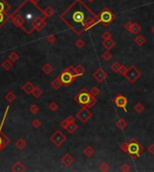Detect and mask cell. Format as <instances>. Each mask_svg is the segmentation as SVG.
<instances>
[{"instance_id":"21","label":"cell","mask_w":154,"mask_h":172,"mask_svg":"<svg viewBox=\"0 0 154 172\" xmlns=\"http://www.w3.org/2000/svg\"><path fill=\"white\" fill-rule=\"evenodd\" d=\"M145 42H146V39L144 38V36H142L141 34L140 35H137L135 37V39H134V43H135L137 46H139V47L144 45Z\"/></svg>"},{"instance_id":"4","label":"cell","mask_w":154,"mask_h":172,"mask_svg":"<svg viewBox=\"0 0 154 172\" xmlns=\"http://www.w3.org/2000/svg\"><path fill=\"white\" fill-rule=\"evenodd\" d=\"M74 101L78 104L83 106V107H88V109L92 107L97 103L96 97L92 95L90 93V92H88L86 88L82 89L80 92H78L75 95Z\"/></svg>"},{"instance_id":"2","label":"cell","mask_w":154,"mask_h":172,"mask_svg":"<svg viewBox=\"0 0 154 172\" xmlns=\"http://www.w3.org/2000/svg\"><path fill=\"white\" fill-rule=\"evenodd\" d=\"M14 13L20 15L23 18L24 25L22 30L28 35L32 34L35 31V27L40 20L45 17L43 10L41 9L32 0H25Z\"/></svg>"},{"instance_id":"51","label":"cell","mask_w":154,"mask_h":172,"mask_svg":"<svg viewBox=\"0 0 154 172\" xmlns=\"http://www.w3.org/2000/svg\"><path fill=\"white\" fill-rule=\"evenodd\" d=\"M32 1H33L34 3H36V4H37V2L39 1V0H32Z\"/></svg>"},{"instance_id":"50","label":"cell","mask_w":154,"mask_h":172,"mask_svg":"<svg viewBox=\"0 0 154 172\" xmlns=\"http://www.w3.org/2000/svg\"><path fill=\"white\" fill-rule=\"evenodd\" d=\"M87 1H88L89 3H92V2H94L95 0H87Z\"/></svg>"},{"instance_id":"49","label":"cell","mask_w":154,"mask_h":172,"mask_svg":"<svg viewBox=\"0 0 154 172\" xmlns=\"http://www.w3.org/2000/svg\"><path fill=\"white\" fill-rule=\"evenodd\" d=\"M150 30H151V32H152V33L154 34V25H153V26L151 27V29H150Z\"/></svg>"},{"instance_id":"28","label":"cell","mask_w":154,"mask_h":172,"mask_svg":"<svg viewBox=\"0 0 154 172\" xmlns=\"http://www.w3.org/2000/svg\"><path fill=\"white\" fill-rule=\"evenodd\" d=\"M127 122L124 119V118H120V119L117 120L116 122V126L118 127V129H120V130H124V129H125L127 127Z\"/></svg>"},{"instance_id":"23","label":"cell","mask_w":154,"mask_h":172,"mask_svg":"<svg viewBox=\"0 0 154 172\" xmlns=\"http://www.w3.org/2000/svg\"><path fill=\"white\" fill-rule=\"evenodd\" d=\"M50 85H51V87H52L54 90H59V89L61 87V85H62V82L60 81V77L58 76V77H56L52 82H51Z\"/></svg>"},{"instance_id":"36","label":"cell","mask_w":154,"mask_h":172,"mask_svg":"<svg viewBox=\"0 0 154 172\" xmlns=\"http://www.w3.org/2000/svg\"><path fill=\"white\" fill-rule=\"evenodd\" d=\"M102 58L104 59L105 61L108 62V61H110V60L113 58V55H112V54L110 53V51H109V50H106V52L103 53V55H102Z\"/></svg>"},{"instance_id":"34","label":"cell","mask_w":154,"mask_h":172,"mask_svg":"<svg viewBox=\"0 0 154 172\" xmlns=\"http://www.w3.org/2000/svg\"><path fill=\"white\" fill-rule=\"evenodd\" d=\"M32 94H33V96L34 97V98L38 99V98H40V97L43 94V90L41 89L40 87H35L34 90V92H32Z\"/></svg>"},{"instance_id":"8","label":"cell","mask_w":154,"mask_h":172,"mask_svg":"<svg viewBox=\"0 0 154 172\" xmlns=\"http://www.w3.org/2000/svg\"><path fill=\"white\" fill-rule=\"evenodd\" d=\"M92 117H93V113L88 110V107H83V106H82V107L76 114V117L78 118V119H79L83 124L88 123V121L89 119H91Z\"/></svg>"},{"instance_id":"31","label":"cell","mask_w":154,"mask_h":172,"mask_svg":"<svg viewBox=\"0 0 154 172\" xmlns=\"http://www.w3.org/2000/svg\"><path fill=\"white\" fill-rule=\"evenodd\" d=\"M26 145H27V144H26V142L24 141V139H18L17 141L15 142V146L19 149V150H24L25 147H26Z\"/></svg>"},{"instance_id":"12","label":"cell","mask_w":154,"mask_h":172,"mask_svg":"<svg viewBox=\"0 0 154 172\" xmlns=\"http://www.w3.org/2000/svg\"><path fill=\"white\" fill-rule=\"evenodd\" d=\"M11 142V140L9 139L8 136H6L3 132H2V127H0V152Z\"/></svg>"},{"instance_id":"7","label":"cell","mask_w":154,"mask_h":172,"mask_svg":"<svg viewBox=\"0 0 154 172\" xmlns=\"http://www.w3.org/2000/svg\"><path fill=\"white\" fill-rule=\"evenodd\" d=\"M123 76H125L130 83L133 84L138 81V79H140V77L141 76V73L134 66H130L129 67H127Z\"/></svg>"},{"instance_id":"11","label":"cell","mask_w":154,"mask_h":172,"mask_svg":"<svg viewBox=\"0 0 154 172\" xmlns=\"http://www.w3.org/2000/svg\"><path fill=\"white\" fill-rule=\"evenodd\" d=\"M93 77L95 80H97V82L101 83L105 82V80L107 78V73L103 68H98L97 71L93 73Z\"/></svg>"},{"instance_id":"30","label":"cell","mask_w":154,"mask_h":172,"mask_svg":"<svg viewBox=\"0 0 154 172\" xmlns=\"http://www.w3.org/2000/svg\"><path fill=\"white\" fill-rule=\"evenodd\" d=\"M42 71L43 72V73H45L46 74H50L51 72L53 71V67L51 66L50 64H49V63H46L44 66L42 67Z\"/></svg>"},{"instance_id":"40","label":"cell","mask_w":154,"mask_h":172,"mask_svg":"<svg viewBox=\"0 0 154 172\" xmlns=\"http://www.w3.org/2000/svg\"><path fill=\"white\" fill-rule=\"evenodd\" d=\"M75 45L78 49H82V48H84L85 46V41L82 40V39H78L76 42H75Z\"/></svg>"},{"instance_id":"10","label":"cell","mask_w":154,"mask_h":172,"mask_svg":"<svg viewBox=\"0 0 154 172\" xmlns=\"http://www.w3.org/2000/svg\"><path fill=\"white\" fill-rule=\"evenodd\" d=\"M114 102H115V105L117 107H120V109L124 110L125 112L127 111L126 107H127V105H128V99L125 96H124L123 94H117L115 97Z\"/></svg>"},{"instance_id":"19","label":"cell","mask_w":154,"mask_h":172,"mask_svg":"<svg viewBox=\"0 0 154 172\" xmlns=\"http://www.w3.org/2000/svg\"><path fill=\"white\" fill-rule=\"evenodd\" d=\"M123 67H124V64H122L119 62L116 61L110 66V69L114 73H121V70H122Z\"/></svg>"},{"instance_id":"33","label":"cell","mask_w":154,"mask_h":172,"mask_svg":"<svg viewBox=\"0 0 154 172\" xmlns=\"http://www.w3.org/2000/svg\"><path fill=\"white\" fill-rule=\"evenodd\" d=\"M16 98V96L14 92H8L6 95H5V99L6 100V101L8 102H13Z\"/></svg>"},{"instance_id":"6","label":"cell","mask_w":154,"mask_h":172,"mask_svg":"<svg viewBox=\"0 0 154 172\" xmlns=\"http://www.w3.org/2000/svg\"><path fill=\"white\" fill-rule=\"evenodd\" d=\"M59 77H60V81L62 82V84H64L66 86H69V85H70L71 83H72L74 82V80L78 76L74 72V67H69L66 68L65 70H63L62 72H61L59 75Z\"/></svg>"},{"instance_id":"15","label":"cell","mask_w":154,"mask_h":172,"mask_svg":"<svg viewBox=\"0 0 154 172\" xmlns=\"http://www.w3.org/2000/svg\"><path fill=\"white\" fill-rule=\"evenodd\" d=\"M102 45H103V47H105L107 50H109V49L114 48L116 45V43L115 40H113L112 39H107V40H103Z\"/></svg>"},{"instance_id":"3","label":"cell","mask_w":154,"mask_h":172,"mask_svg":"<svg viewBox=\"0 0 154 172\" xmlns=\"http://www.w3.org/2000/svg\"><path fill=\"white\" fill-rule=\"evenodd\" d=\"M120 149L132 159L139 158L144 150V147L138 142L136 138H132L130 141L121 144Z\"/></svg>"},{"instance_id":"37","label":"cell","mask_w":154,"mask_h":172,"mask_svg":"<svg viewBox=\"0 0 154 172\" xmlns=\"http://www.w3.org/2000/svg\"><path fill=\"white\" fill-rule=\"evenodd\" d=\"M144 106H143L141 103H137L134 105V107H133V110H134L138 114H141L143 110H144Z\"/></svg>"},{"instance_id":"47","label":"cell","mask_w":154,"mask_h":172,"mask_svg":"<svg viewBox=\"0 0 154 172\" xmlns=\"http://www.w3.org/2000/svg\"><path fill=\"white\" fill-rule=\"evenodd\" d=\"M102 39L103 40H107V39H112V34L109 31H105L104 33L102 34Z\"/></svg>"},{"instance_id":"20","label":"cell","mask_w":154,"mask_h":172,"mask_svg":"<svg viewBox=\"0 0 154 172\" xmlns=\"http://www.w3.org/2000/svg\"><path fill=\"white\" fill-rule=\"evenodd\" d=\"M72 122H76V118L73 117V116H69L66 119H64L62 122L60 123V126L62 128L65 129V127L69 124V123H72Z\"/></svg>"},{"instance_id":"45","label":"cell","mask_w":154,"mask_h":172,"mask_svg":"<svg viewBox=\"0 0 154 172\" xmlns=\"http://www.w3.org/2000/svg\"><path fill=\"white\" fill-rule=\"evenodd\" d=\"M121 170L122 171H124V172H127V171H130L131 170V166L127 163L125 164H123L121 166Z\"/></svg>"},{"instance_id":"43","label":"cell","mask_w":154,"mask_h":172,"mask_svg":"<svg viewBox=\"0 0 154 172\" xmlns=\"http://www.w3.org/2000/svg\"><path fill=\"white\" fill-rule=\"evenodd\" d=\"M133 24H134L133 21H126V23L124 24V27L125 28V30H126L127 31H130V32H131V30H132V27Z\"/></svg>"},{"instance_id":"41","label":"cell","mask_w":154,"mask_h":172,"mask_svg":"<svg viewBox=\"0 0 154 172\" xmlns=\"http://www.w3.org/2000/svg\"><path fill=\"white\" fill-rule=\"evenodd\" d=\"M29 110H30V112L32 113V114H34V115H36V114L39 112V107H38V106H37V105L34 104V105H32V106L30 107Z\"/></svg>"},{"instance_id":"35","label":"cell","mask_w":154,"mask_h":172,"mask_svg":"<svg viewBox=\"0 0 154 172\" xmlns=\"http://www.w3.org/2000/svg\"><path fill=\"white\" fill-rule=\"evenodd\" d=\"M8 59H10L12 62H16L18 59H19V55L16 53V52H15V51H12L11 53L9 54L8 55Z\"/></svg>"},{"instance_id":"13","label":"cell","mask_w":154,"mask_h":172,"mask_svg":"<svg viewBox=\"0 0 154 172\" xmlns=\"http://www.w3.org/2000/svg\"><path fill=\"white\" fill-rule=\"evenodd\" d=\"M74 162V158L71 156L69 153H66L62 158H61V163L64 166L69 167Z\"/></svg>"},{"instance_id":"29","label":"cell","mask_w":154,"mask_h":172,"mask_svg":"<svg viewBox=\"0 0 154 172\" xmlns=\"http://www.w3.org/2000/svg\"><path fill=\"white\" fill-rule=\"evenodd\" d=\"M141 25H139L138 24H136V23H134L133 24V25H132V30H131V32L132 34H134V35H138L140 32H141Z\"/></svg>"},{"instance_id":"38","label":"cell","mask_w":154,"mask_h":172,"mask_svg":"<svg viewBox=\"0 0 154 172\" xmlns=\"http://www.w3.org/2000/svg\"><path fill=\"white\" fill-rule=\"evenodd\" d=\"M90 93L93 96L97 97V96H98L101 93V91H100V89L98 87H97V86H93V87L90 89Z\"/></svg>"},{"instance_id":"26","label":"cell","mask_w":154,"mask_h":172,"mask_svg":"<svg viewBox=\"0 0 154 172\" xmlns=\"http://www.w3.org/2000/svg\"><path fill=\"white\" fill-rule=\"evenodd\" d=\"M74 72L78 76H82V75L85 74L86 69L84 67H82L81 64H78L76 67H74Z\"/></svg>"},{"instance_id":"9","label":"cell","mask_w":154,"mask_h":172,"mask_svg":"<svg viewBox=\"0 0 154 172\" xmlns=\"http://www.w3.org/2000/svg\"><path fill=\"white\" fill-rule=\"evenodd\" d=\"M66 135L60 130H56L50 136V141L56 147H60L66 141Z\"/></svg>"},{"instance_id":"24","label":"cell","mask_w":154,"mask_h":172,"mask_svg":"<svg viewBox=\"0 0 154 172\" xmlns=\"http://www.w3.org/2000/svg\"><path fill=\"white\" fill-rule=\"evenodd\" d=\"M1 67H2L5 70L8 71V70H10V69H11V68L14 67V62H12L10 59H6V60L1 64Z\"/></svg>"},{"instance_id":"32","label":"cell","mask_w":154,"mask_h":172,"mask_svg":"<svg viewBox=\"0 0 154 172\" xmlns=\"http://www.w3.org/2000/svg\"><path fill=\"white\" fill-rule=\"evenodd\" d=\"M45 25H46V20H45V17H44V18H43V19H41L40 21L37 24V25H36V27H35V31H42V30L45 27Z\"/></svg>"},{"instance_id":"5","label":"cell","mask_w":154,"mask_h":172,"mask_svg":"<svg viewBox=\"0 0 154 172\" xmlns=\"http://www.w3.org/2000/svg\"><path fill=\"white\" fill-rule=\"evenodd\" d=\"M116 16L114 12L109 9L108 7H105L101 10V12L98 15V21L99 23L105 27H108L113 21L116 20Z\"/></svg>"},{"instance_id":"27","label":"cell","mask_w":154,"mask_h":172,"mask_svg":"<svg viewBox=\"0 0 154 172\" xmlns=\"http://www.w3.org/2000/svg\"><path fill=\"white\" fill-rule=\"evenodd\" d=\"M9 19H10V15H8L6 13H0V28H1Z\"/></svg>"},{"instance_id":"46","label":"cell","mask_w":154,"mask_h":172,"mask_svg":"<svg viewBox=\"0 0 154 172\" xmlns=\"http://www.w3.org/2000/svg\"><path fill=\"white\" fill-rule=\"evenodd\" d=\"M32 126L35 128H39V127H41V126H42V122H41L39 119H34L32 123Z\"/></svg>"},{"instance_id":"39","label":"cell","mask_w":154,"mask_h":172,"mask_svg":"<svg viewBox=\"0 0 154 172\" xmlns=\"http://www.w3.org/2000/svg\"><path fill=\"white\" fill-rule=\"evenodd\" d=\"M109 168H110V166H109V164L108 163H106V162H102L100 165H99V170L100 171H103V172H106V171H108L109 170Z\"/></svg>"},{"instance_id":"1","label":"cell","mask_w":154,"mask_h":172,"mask_svg":"<svg viewBox=\"0 0 154 172\" xmlns=\"http://www.w3.org/2000/svg\"><path fill=\"white\" fill-rule=\"evenodd\" d=\"M60 19L77 35L84 33L99 23L98 15L82 0H75L60 15Z\"/></svg>"},{"instance_id":"44","label":"cell","mask_w":154,"mask_h":172,"mask_svg":"<svg viewBox=\"0 0 154 172\" xmlns=\"http://www.w3.org/2000/svg\"><path fill=\"white\" fill-rule=\"evenodd\" d=\"M58 107H59V106H58V104H57L56 102H50V103L49 104V110H50V111H55V110H57Z\"/></svg>"},{"instance_id":"14","label":"cell","mask_w":154,"mask_h":172,"mask_svg":"<svg viewBox=\"0 0 154 172\" xmlns=\"http://www.w3.org/2000/svg\"><path fill=\"white\" fill-rule=\"evenodd\" d=\"M34 88H35V86H34L32 83H31V82H27V83H25L23 85L22 90H23L25 93H27V94H32V92H34Z\"/></svg>"},{"instance_id":"25","label":"cell","mask_w":154,"mask_h":172,"mask_svg":"<svg viewBox=\"0 0 154 172\" xmlns=\"http://www.w3.org/2000/svg\"><path fill=\"white\" fill-rule=\"evenodd\" d=\"M55 13L54 9L51 7V6H47L44 10H43V15L45 16V18H49V17H51Z\"/></svg>"},{"instance_id":"48","label":"cell","mask_w":154,"mask_h":172,"mask_svg":"<svg viewBox=\"0 0 154 172\" xmlns=\"http://www.w3.org/2000/svg\"><path fill=\"white\" fill-rule=\"evenodd\" d=\"M148 150L151 155H154V144H150V146L148 147Z\"/></svg>"},{"instance_id":"16","label":"cell","mask_w":154,"mask_h":172,"mask_svg":"<svg viewBox=\"0 0 154 172\" xmlns=\"http://www.w3.org/2000/svg\"><path fill=\"white\" fill-rule=\"evenodd\" d=\"M11 170L15 171V172H24V171H25V166L21 162V161H17V162H15L13 165V167L11 168Z\"/></svg>"},{"instance_id":"18","label":"cell","mask_w":154,"mask_h":172,"mask_svg":"<svg viewBox=\"0 0 154 172\" xmlns=\"http://www.w3.org/2000/svg\"><path fill=\"white\" fill-rule=\"evenodd\" d=\"M11 6L6 0H0V13H7Z\"/></svg>"},{"instance_id":"17","label":"cell","mask_w":154,"mask_h":172,"mask_svg":"<svg viewBox=\"0 0 154 172\" xmlns=\"http://www.w3.org/2000/svg\"><path fill=\"white\" fill-rule=\"evenodd\" d=\"M78 129V126L76 124V122H72V123H69L66 127H65V130L69 133V134H74L77 130Z\"/></svg>"},{"instance_id":"22","label":"cell","mask_w":154,"mask_h":172,"mask_svg":"<svg viewBox=\"0 0 154 172\" xmlns=\"http://www.w3.org/2000/svg\"><path fill=\"white\" fill-rule=\"evenodd\" d=\"M83 153L88 158H91L92 156L95 154V150H94V148L92 147V146H87L84 149V150H83Z\"/></svg>"},{"instance_id":"42","label":"cell","mask_w":154,"mask_h":172,"mask_svg":"<svg viewBox=\"0 0 154 172\" xmlns=\"http://www.w3.org/2000/svg\"><path fill=\"white\" fill-rule=\"evenodd\" d=\"M46 40H47V42H49V43H50V44H53V43H55V42H56V40H57V36H56V35H54V34L50 35L49 37H47Z\"/></svg>"}]
</instances>
